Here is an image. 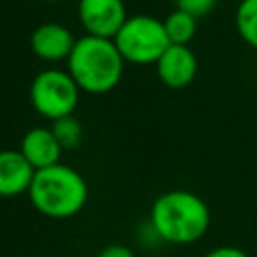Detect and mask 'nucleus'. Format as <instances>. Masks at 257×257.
<instances>
[{
	"label": "nucleus",
	"mask_w": 257,
	"mask_h": 257,
	"mask_svg": "<svg viewBox=\"0 0 257 257\" xmlns=\"http://www.w3.org/2000/svg\"><path fill=\"white\" fill-rule=\"evenodd\" d=\"M149 223L163 243L191 245L207 233L211 213L197 193L173 189L153 201Z\"/></svg>",
	"instance_id": "1"
},
{
	"label": "nucleus",
	"mask_w": 257,
	"mask_h": 257,
	"mask_svg": "<svg viewBox=\"0 0 257 257\" xmlns=\"http://www.w3.org/2000/svg\"><path fill=\"white\" fill-rule=\"evenodd\" d=\"M124 58L120 56L112 38L80 36L66 60V70L86 94H106L122 78Z\"/></svg>",
	"instance_id": "2"
},
{
	"label": "nucleus",
	"mask_w": 257,
	"mask_h": 257,
	"mask_svg": "<svg viewBox=\"0 0 257 257\" xmlns=\"http://www.w3.org/2000/svg\"><path fill=\"white\" fill-rule=\"evenodd\" d=\"M26 195L40 215L60 221L70 219L84 209L88 201V185L76 169L56 163L34 173Z\"/></svg>",
	"instance_id": "3"
},
{
	"label": "nucleus",
	"mask_w": 257,
	"mask_h": 257,
	"mask_svg": "<svg viewBox=\"0 0 257 257\" xmlns=\"http://www.w3.org/2000/svg\"><path fill=\"white\" fill-rule=\"evenodd\" d=\"M112 40L124 62L139 66L155 64L171 44L163 20L149 14L128 16Z\"/></svg>",
	"instance_id": "4"
},
{
	"label": "nucleus",
	"mask_w": 257,
	"mask_h": 257,
	"mask_svg": "<svg viewBox=\"0 0 257 257\" xmlns=\"http://www.w3.org/2000/svg\"><path fill=\"white\" fill-rule=\"evenodd\" d=\"M80 98V88L62 68L40 70L30 82V104L32 108L48 118L50 122L74 114V108Z\"/></svg>",
	"instance_id": "5"
},
{
	"label": "nucleus",
	"mask_w": 257,
	"mask_h": 257,
	"mask_svg": "<svg viewBox=\"0 0 257 257\" xmlns=\"http://www.w3.org/2000/svg\"><path fill=\"white\" fill-rule=\"evenodd\" d=\"M76 14L84 34L96 38H114L128 18L124 0H78Z\"/></svg>",
	"instance_id": "6"
},
{
	"label": "nucleus",
	"mask_w": 257,
	"mask_h": 257,
	"mask_svg": "<svg viewBox=\"0 0 257 257\" xmlns=\"http://www.w3.org/2000/svg\"><path fill=\"white\" fill-rule=\"evenodd\" d=\"M74 44L76 36L68 26L60 22H44L36 26L30 34V48L34 56L50 64L66 62Z\"/></svg>",
	"instance_id": "7"
},
{
	"label": "nucleus",
	"mask_w": 257,
	"mask_h": 257,
	"mask_svg": "<svg viewBox=\"0 0 257 257\" xmlns=\"http://www.w3.org/2000/svg\"><path fill=\"white\" fill-rule=\"evenodd\" d=\"M159 80L173 90L189 86L197 76V56L185 44H169V48L155 62Z\"/></svg>",
	"instance_id": "8"
},
{
	"label": "nucleus",
	"mask_w": 257,
	"mask_h": 257,
	"mask_svg": "<svg viewBox=\"0 0 257 257\" xmlns=\"http://www.w3.org/2000/svg\"><path fill=\"white\" fill-rule=\"evenodd\" d=\"M36 169L18 149L0 151V197H18L28 193Z\"/></svg>",
	"instance_id": "9"
},
{
	"label": "nucleus",
	"mask_w": 257,
	"mask_h": 257,
	"mask_svg": "<svg viewBox=\"0 0 257 257\" xmlns=\"http://www.w3.org/2000/svg\"><path fill=\"white\" fill-rule=\"evenodd\" d=\"M18 151L36 171L60 163V157H62V147L58 145L50 126H34L26 131Z\"/></svg>",
	"instance_id": "10"
},
{
	"label": "nucleus",
	"mask_w": 257,
	"mask_h": 257,
	"mask_svg": "<svg viewBox=\"0 0 257 257\" xmlns=\"http://www.w3.org/2000/svg\"><path fill=\"white\" fill-rule=\"evenodd\" d=\"M167 38L171 44H185L189 46V42L195 38L197 34V18L175 8L173 12L167 14V18L163 20Z\"/></svg>",
	"instance_id": "11"
},
{
	"label": "nucleus",
	"mask_w": 257,
	"mask_h": 257,
	"mask_svg": "<svg viewBox=\"0 0 257 257\" xmlns=\"http://www.w3.org/2000/svg\"><path fill=\"white\" fill-rule=\"evenodd\" d=\"M235 28L245 44L257 50V0H241L235 10Z\"/></svg>",
	"instance_id": "12"
},
{
	"label": "nucleus",
	"mask_w": 257,
	"mask_h": 257,
	"mask_svg": "<svg viewBox=\"0 0 257 257\" xmlns=\"http://www.w3.org/2000/svg\"><path fill=\"white\" fill-rule=\"evenodd\" d=\"M58 145L62 147V151H68V149H76L82 141V135H84V128L80 124V120L74 116V114H68V116H62L58 120H54L50 124Z\"/></svg>",
	"instance_id": "13"
},
{
	"label": "nucleus",
	"mask_w": 257,
	"mask_h": 257,
	"mask_svg": "<svg viewBox=\"0 0 257 257\" xmlns=\"http://www.w3.org/2000/svg\"><path fill=\"white\" fill-rule=\"evenodd\" d=\"M175 4L179 10L195 18H201V16H207L217 6V0H175Z\"/></svg>",
	"instance_id": "14"
},
{
	"label": "nucleus",
	"mask_w": 257,
	"mask_h": 257,
	"mask_svg": "<svg viewBox=\"0 0 257 257\" xmlns=\"http://www.w3.org/2000/svg\"><path fill=\"white\" fill-rule=\"evenodd\" d=\"M96 257H137V253L128 245L112 243V245H106L104 249H100Z\"/></svg>",
	"instance_id": "15"
},
{
	"label": "nucleus",
	"mask_w": 257,
	"mask_h": 257,
	"mask_svg": "<svg viewBox=\"0 0 257 257\" xmlns=\"http://www.w3.org/2000/svg\"><path fill=\"white\" fill-rule=\"evenodd\" d=\"M203 257H249L243 249L239 247H233V245H221V247H215L211 249L209 253H205Z\"/></svg>",
	"instance_id": "16"
},
{
	"label": "nucleus",
	"mask_w": 257,
	"mask_h": 257,
	"mask_svg": "<svg viewBox=\"0 0 257 257\" xmlns=\"http://www.w3.org/2000/svg\"><path fill=\"white\" fill-rule=\"evenodd\" d=\"M40 2H60V0H40Z\"/></svg>",
	"instance_id": "17"
}]
</instances>
